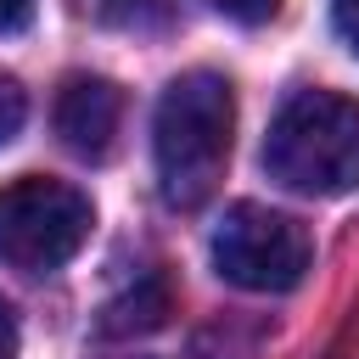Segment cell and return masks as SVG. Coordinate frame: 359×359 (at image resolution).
<instances>
[{
  "label": "cell",
  "mask_w": 359,
  "mask_h": 359,
  "mask_svg": "<svg viewBox=\"0 0 359 359\" xmlns=\"http://www.w3.org/2000/svg\"><path fill=\"white\" fill-rule=\"evenodd\" d=\"M118 129H123V90L112 79H95V73H79L62 84L56 95V135L73 157H112L118 146Z\"/></svg>",
  "instance_id": "5"
},
{
  "label": "cell",
  "mask_w": 359,
  "mask_h": 359,
  "mask_svg": "<svg viewBox=\"0 0 359 359\" xmlns=\"http://www.w3.org/2000/svg\"><path fill=\"white\" fill-rule=\"evenodd\" d=\"M208 252H213V269L241 292H292L309 275L314 241L292 213L236 202V208H224Z\"/></svg>",
  "instance_id": "4"
},
{
  "label": "cell",
  "mask_w": 359,
  "mask_h": 359,
  "mask_svg": "<svg viewBox=\"0 0 359 359\" xmlns=\"http://www.w3.org/2000/svg\"><path fill=\"white\" fill-rule=\"evenodd\" d=\"M230 129H236V95L230 79L196 67L180 73L151 118V151H157V185L168 208H202L230 163Z\"/></svg>",
  "instance_id": "1"
},
{
  "label": "cell",
  "mask_w": 359,
  "mask_h": 359,
  "mask_svg": "<svg viewBox=\"0 0 359 359\" xmlns=\"http://www.w3.org/2000/svg\"><path fill=\"white\" fill-rule=\"evenodd\" d=\"M163 314H168V292H163V280H151L146 292H129L123 303H112L107 320H101V331H107V337L151 331V325H163Z\"/></svg>",
  "instance_id": "6"
},
{
  "label": "cell",
  "mask_w": 359,
  "mask_h": 359,
  "mask_svg": "<svg viewBox=\"0 0 359 359\" xmlns=\"http://www.w3.org/2000/svg\"><path fill=\"white\" fill-rule=\"evenodd\" d=\"M331 22H337L342 45L359 56V0H331Z\"/></svg>",
  "instance_id": "9"
},
{
  "label": "cell",
  "mask_w": 359,
  "mask_h": 359,
  "mask_svg": "<svg viewBox=\"0 0 359 359\" xmlns=\"http://www.w3.org/2000/svg\"><path fill=\"white\" fill-rule=\"evenodd\" d=\"M224 17H236V22H269L275 11H280V0H213Z\"/></svg>",
  "instance_id": "8"
},
{
  "label": "cell",
  "mask_w": 359,
  "mask_h": 359,
  "mask_svg": "<svg viewBox=\"0 0 359 359\" xmlns=\"http://www.w3.org/2000/svg\"><path fill=\"white\" fill-rule=\"evenodd\" d=\"M34 17V0H0V34H11V28H22Z\"/></svg>",
  "instance_id": "11"
},
{
  "label": "cell",
  "mask_w": 359,
  "mask_h": 359,
  "mask_svg": "<svg viewBox=\"0 0 359 359\" xmlns=\"http://www.w3.org/2000/svg\"><path fill=\"white\" fill-rule=\"evenodd\" d=\"M264 168L297 196L359 191V101L337 90H297L264 135Z\"/></svg>",
  "instance_id": "2"
},
{
  "label": "cell",
  "mask_w": 359,
  "mask_h": 359,
  "mask_svg": "<svg viewBox=\"0 0 359 359\" xmlns=\"http://www.w3.org/2000/svg\"><path fill=\"white\" fill-rule=\"evenodd\" d=\"M95 208L79 185L22 174L0 185V264L22 275H50L62 269L84 241H90Z\"/></svg>",
  "instance_id": "3"
},
{
  "label": "cell",
  "mask_w": 359,
  "mask_h": 359,
  "mask_svg": "<svg viewBox=\"0 0 359 359\" xmlns=\"http://www.w3.org/2000/svg\"><path fill=\"white\" fill-rule=\"evenodd\" d=\"M17 314H11V303L0 297V359H17Z\"/></svg>",
  "instance_id": "10"
},
{
  "label": "cell",
  "mask_w": 359,
  "mask_h": 359,
  "mask_svg": "<svg viewBox=\"0 0 359 359\" xmlns=\"http://www.w3.org/2000/svg\"><path fill=\"white\" fill-rule=\"evenodd\" d=\"M22 118H28V95H22V84L11 73H0V146L22 129Z\"/></svg>",
  "instance_id": "7"
}]
</instances>
